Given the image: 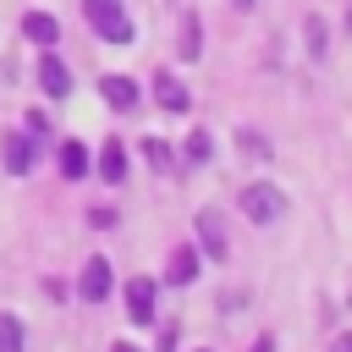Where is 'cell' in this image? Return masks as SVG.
<instances>
[{"mask_svg": "<svg viewBox=\"0 0 352 352\" xmlns=\"http://www.w3.org/2000/svg\"><path fill=\"white\" fill-rule=\"evenodd\" d=\"M330 352H352V330H341V336L330 341Z\"/></svg>", "mask_w": 352, "mask_h": 352, "instance_id": "cell-27", "label": "cell"}, {"mask_svg": "<svg viewBox=\"0 0 352 352\" xmlns=\"http://www.w3.org/2000/svg\"><path fill=\"white\" fill-rule=\"evenodd\" d=\"M198 275H204V253H198V242H170V253H165V270H160V286H170V292H187Z\"/></svg>", "mask_w": 352, "mask_h": 352, "instance_id": "cell-10", "label": "cell"}, {"mask_svg": "<svg viewBox=\"0 0 352 352\" xmlns=\"http://www.w3.org/2000/svg\"><path fill=\"white\" fill-rule=\"evenodd\" d=\"M143 99L154 104V110H165V116H192V88H187V77L176 72V66H160L148 82H143Z\"/></svg>", "mask_w": 352, "mask_h": 352, "instance_id": "cell-4", "label": "cell"}, {"mask_svg": "<svg viewBox=\"0 0 352 352\" xmlns=\"http://www.w3.org/2000/svg\"><path fill=\"white\" fill-rule=\"evenodd\" d=\"M286 209H292V198H286V187L270 182V176H253V182L236 187V214H242L248 226H258V231H264V226H280Z\"/></svg>", "mask_w": 352, "mask_h": 352, "instance_id": "cell-1", "label": "cell"}, {"mask_svg": "<svg viewBox=\"0 0 352 352\" xmlns=\"http://www.w3.org/2000/svg\"><path fill=\"white\" fill-rule=\"evenodd\" d=\"M33 88L44 94V104H66V99L77 94V77H72V66H66L60 44L33 50Z\"/></svg>", "mask_w": 352, "mask_h": 352, "instance_id": "cell-2", "label": "cell"}, {"mask_svg": "<svg viewBox=\"0 0 352 352\" xmlns=\"http://www.w3.org/2000/svg\"><path fill=\"white\" fill-rule=\"evenodd\" d=\"M226 6H231L236 16H248V11H258V0H226Z\"/></svg>", "mask_w": 352, "mask_h": 352, "instance_id": "cell-26", "label": "cell"}, {"mask_svg": "<svg viewBox=\"0 0 352 352\" xmlns=\"http://www.w3.org/2000/svg\"><path fill=\"white\" fill-rule=\"evenodd\" d=\"M77 11H82V22H88V33H99L104 22H116V16L126 11V0H77Z\"/></svg>", "mask_w": 352, "mask_h": 352, "instance_id": "cell-20", "label": "cell"}, {"mask_svg": "<svg viewBox=\"0 0 352 352\" xmlns=\"http://www.w3.org/2000/svg\"><path fill=\"white\" fill-rule=\"evenodd\" d=\"M82 220H88V231H116V226H121V209H116V204H88Z\"/></svg>", "mask_w": 352, "mask_h": 352, "instance_id": "cell-22", "label": "cell"}, {"mask_svg": "<svg viewBox=\"0 0 352 352\" xmlns=\"http://www.w3.org/2000/svg\"><path fill=\"white\" fill-rule=\"evenodd\" d=\"M160 275H126V286H121V314H126V324L132 330H154V319H160Z\"/></svg>", "mask_w": 352, "mask_h": 352, "instance_id": "cell-3", "label": "cell"}, {"mask_svg": "<svg viewBox=\"0 0 352 352\" xmlns=\"http://www.w3.org/2000/svg\"><path fill=\"white\" fill-rule=\"evenodd\" d=\"M231 148H236V154H242L248 165H258V170H264V165L275 160V143H270V132H264V126H253V121L231 126Z\"/></svg>", "mask_w": 352, "mask_h": 352, "instance_id": "cell-17", "label": "cell"}, {"mask_svg": "<svg viewBox=\"0 0 352 352\" xmlns=\"http://www.w3.org/2000/svg\"><path fill=\"white\" fill-rule=\"evenodd\" d=\"M176 160H182V182H187L192 170H209V165L220 160V138H214L209 126H187V132H182V148H176Z\"/></svg>", "mask_w": 352, "mask_h": 352, "instance_id": "cell-11", "label": "cell"}, {"mask_svg": "<svg viewBox=\"0 0 352 352\" xmlns=\"http://www.w3.org/2000/svg\"><path fill=\"white\" fill-rule=\"evenodd\" d=\"M55 176L60 182H88L94 176V148L82 143V138H55Z\"/></svg>", "mask_w": 352, "mask_h": 352, "instance_id": "cell-13", "label": "cell"}, {"mask_svg": "<svg viewBox=\"0 0 352 352\" xmlns=\"http://www.w3.org/2000/svg\"><path fill=\"white\" fill-rule=\"evenodd\" d=\"M182 346V319H154V352H176Z\"/></svg>", "mask_w": 352, "mask_h": 352, "instance_id": "cell-23", "label": "cell"}, {"mask_svg": "<svg viewBox=\"0 0 352 352\" xmlns=\"http://www.w3.org/2000/svg\"><path fill=\"white\" fill-rule=\"evenodd\" d=\"M0 352H28V324L0 308Z\"/></svg>", "mask_w": 352, "mask_h": 352, "instance_id": "cell-21", "label": "cell"}, {"mask_svg": "<svg viewBox=\"0 0 352 352\" xmlns=\"http://www.w3.org/2000/svg\"><path fill=\"white\" fill-rule=\"evenodd\" d=\"M99 99L110 116H138L148 99H143V82L132 72H99Z\"/></svg>", "mask_w": 352, "mask_h": 352, "instance_id": "cell-7", "label": "cell"}, {"mask_svg": "<svg viewBox=\"0 0 352 352\" xmlns=\"http://www.w3.org/2000/svg\"><path fill=\"white\" fill-rule=\"evenodd\" d=\"M110 352H138V346H132V341H116V346H110Z\"/></svg>", "mask_w": 352, "mask_h": 352, "instance_id": "cell-30", "label": "cell"}, {"mask_svg": "<svg viewBox=\"0 0 352 352\" xmlns=\"http://www.w3.org/2000/svg\"><path fill=\"white\" fill-rule=\"evenodd\" d=\"M94 182H104V187H126L132 182V154H126V138H104L99 148H94Z\"/></svg>", "mask_w": 352, "mask_h": 352, "instance_id": "cell-9", "label": "cell"}, {"mask_svg": "<svg viewBox=\"0 0 352 352\" xmlns=\"http://www.w3.org/2000/svg\"><path fill=\"white\" fill-rule=\"evenodd\" d=\"M94 38H99L104 50H132V44H138V16H132V11H121V16H116V22H104Z\"/></svg>", "mask_w": 352, "mask_h": 352, "instance_id": "cell-19", "label": "cell"}, {"mask_svg": "<svg viewBox=\"0 0 352 352\" xmlns=\"http://www.w3.org/2000/svg\"><path fill=\"white\" fill-rule=\"evenodd\" d=\"M297 38H302L297 50H302L314 66H324V60H330V16H324V11H302V22H297Z\"/></svg>", "mask_w": 352, "mask_h": 352, "instance_id": "cell-16", "label": "cell"}, {"mask_svg": "<svg viewBox=\"0 0 352 352\" xmlns=\"http://www.w3.org/2000/svg\"><path fill=\"white\" fill-rule=\"evenodd\" d=\"M16 33H22V44L50 50V44H60V16H55L50 6H28V11L16 16Z\"/></svg>", "mask_w": 352, "mask_h": 352, "instance_id": "cell-14", "label": "cell"}, {"mask_svg": "<svg viewBox=\"0 0 352 352\" xmlns=\"http://www.w3.org/2000/svg\"><path fill=\"white\" fill-rule=\"evenodd\" d=\"M248 302H253V292H248V286H226V292L214 297V308H220V314H242Z\"/></svg>", "mask_w": 352, "mask_h": 352, "instance_id": "cell-24", "label": "cell"}, {"mask_svg": "<svg viewBox=\"0 0 352 352\" xmlns=\"http://www.w3.org/2000/svg\"><path fill=\"white\" fill-rule=\"evenodd\" d=\"M198 352H209V346H198Z\"/></svg>", "mask_w": 352, "mask_h": 352, "instance_id": "cell-31", "label": "cell"}, {"mask_svg": "<svg viewBox=\"0 0 352 352\" xmlns=\"http://www.w3.org/2000/svg\"><path fill=\"white\" fill-rule=\"evenodd\" d=\"M248 352H275V336H258V341H253Z\"/></svg>", "mask_w": 352, "mask_h": 352, "instance_id": "cell-28", "label": "cell"}, {"mask_svg": "<svg viewBox=\"0 0 352 352\" xmlns=\"http://www.w3.org/2000/svg\"><path fill=\"white\" fill-rule=\"evenodd\" d=\"M38 292H44L50 302H72V286H66L60 275H38Z\"/></svg>", "mask_w": 352, "mask_h": 352, "instance_id": "cell-25", "label": "cell"}, {"mask_svg": "<svg viewBox=\"0 0 352 352\" xmlns=\"http://www.w3.org/2000/svg\"><path fill=\"white\" fill-rule=\"evenodd\" d=\"M22 132L33 138V148H38V154H50V148H55V138H60V126H55L50 104H28V110H22Z\"/></svg>", "mask_w": 352, "mask_h": 352, "instance_id": "cell-18", "label": "cell"}, {"mask_svg": "<svg viewBox=\"0 0 352 352\" xmlns=\"http://www.w3.org/2000/svg\"><path fill=\"white\" fill-rule=\"evenodd\" d=\"M110 292H116V264L104 253H88L82 270H77V280H72V297L88 302V308H99V302H110Z\"/></svg>", "mask_w": 352, "mask_h": 352, "instance_id": "cell-6", "label": "cell"}, {"mask_svg": "<svg viewBox=\"0 0 352 352\" xmlns=\"http://www.w3.org/2000/svg\"><path fill=\"white\" fill-rule=\"evenodd\" d=\"M341 28H346V33H352V0H346V11H341Z\"/></svg>", "mask_w": 352, "mask_h": 352, "instance_id": "cell-29", "label": "cell"}, {"mask_svg": "<svg viewBox=\"0 0 352 352\" xmlns=\"http://www.w3.org/2000/svg\"><path fill=\"white\" fill-rule=\"evenodd\" d=\"M204 60V16L198 6H176V66Z\"/></svg>", "mask_w": 352, "mask_h": 352, "instance_id": "cell-15", "label": "cell"}, {"mask_svg": "<svg viewBox=\"0 0 352 352\" xmlns=\"http://www.w3.org/2000/svg\"><path fill=\"white\" fill-rule=\"evenodd\" d=\"M138 160H143L160 182H182V160H176V143H170V138L143 132V138H138Z\"/></svg>", "mask_w": 352, "mask_h": 352, "instance_id": "cell-12", "label": "cell"}, {"mask_svg": "<svg viewBox=\"0 0 352 352\" xmlns=\"http://www.w3.org/2000/svg\"><path fill=\"white\" fill-rule=\"evenodd\" d=\"M38 160H44V154L33 148V138H28L22 126H6V132H0V165H6L11 182H28V176L38 170Z\"/></svg>", "mask_w": 352, "mask_h": 352, "instance_id": "cell-8", "label": "cell"}, {"mask_svg": "<svg viewBox=\"0 0 352 352\" xmlns=\"http://www.w3.org/2000/svg\"><path fill=\"white\" fill-rule=\"evenodd\" d=\"M192 242H198L204 264H226V258H231V231H226L220 204H204V209L192 214Z\"/></svg>", "mask_w": 352, "mask_h": 352, "instance_id": "cell-5", "label": "cell"}]
</instances>
